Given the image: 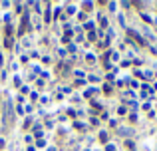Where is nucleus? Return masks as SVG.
<instances>
[{
  "instance_id": "1",
  "label": "nucleus",
  "mask_w": 157,
  "mask_h": 151,
  "mask_svg": "<svg viewBox=\"0 0 157 151\" xmlns=\"http://www.w3.org/2000/svg\"><path fill=\"white\" fill-rule=\"evenodd\" d=\"M10 46H12V38L8 36V38H6V48H10Z\"/></svg>"
}]
</instances>
